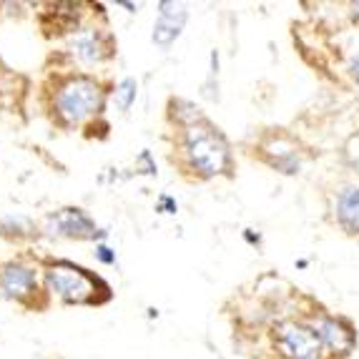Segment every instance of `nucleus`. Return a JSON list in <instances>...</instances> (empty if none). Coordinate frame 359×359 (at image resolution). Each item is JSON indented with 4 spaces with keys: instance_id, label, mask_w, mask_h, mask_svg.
<instances>
[{
    "instance_id": "obj_1",
    "label": "nucleus",
    "mask_w": 359,
    "mask_h": 359,
    "mask_svg": "<svg viewBox=\"0 0 359 359\" xmlns=\"http://www.w3.org/2000/svg\"><path fill=\"white\" fill-rule=\"evenodd\" d=\"M174 151V163L181 168V174L191 176L196 181L233 176V171H236L229 138L209 118L176 128Z\"/></svg>"
},
{
    "instance_id": "obj_2",
    "label": "nucleus",
    "mask_w": 359,
    "mask_h": 359,
    "mask_svg": "<svg viewBox=\"0 0 359 359\" xmlns=\"http://www.w3.org/2000/svg\"><path fill=\"white\" fill-rule=\"evenodd\" d=\"M108 90L96 76L88 73H71V76L55 78L50 90L48 111L53 121L63 128H78L98 118L106 108Z\"/></svg>"
},
{
    "instance_id": "obj_3",
    "label": "nucleus",
    "mask_w": 359,
    "mask_h": 359,
    "mask_svg": "<svg viewBox=\"0 0 359 359\" xmlns=\"http://www.w3.org/2000/svg\"><path fill=\"white\" fill-rule=\"evenodd\" d=\"M43 289L63 304L96 306L111 299V287L96 271L68 259H53L43 266Z\"/></svg>"
},
{
    "instance_id": "obj_4",
    "label": "nucleus",
    "mask_w": 359,
    "mask_h": 359,
    "mask_svg": "<svg viewBox=\"0 0 359 359\" xmlns=\"http://www.w3.org/2000/svg\"><path fill=\"white\" fill-rule=\"evenodd\" d=\"M271 339L282 359H324L327 354L322 339L309 322H297V319L279 322L271 330Z\"/></svg>"
},
{
    "instance_id": "obj_5",
    "label": "nucleus",
    "mask_w": 359,
    "mask_h": 359,
    "mask_svg": "<svg viewBox=\"0 0 359 359\" xmlns=\"http://www.w3.org/2000/svg\"><path fill=\"white\" fill-rule=\"evenodd\" d=\"M0 294L15 304L28 306L38 294H46L41 287V269L33 264L15 259V262L3 264L0 269Z\"/></svg>"
},
{
    "instance_id": "obj_6",
    "label": "nucleus",
    "mask_w": 359,
    "mask_h": 359,
    "mask_svg": "<svg viewBox=\"0 0 359 359\" xmlns=\"http://www.w3.org/2000/svg\"><path fill=\"white\" fill-rule=\"evenodd\" d=\"M43 231L58 239H76V241H96L106 239V231L96 226V222L78 206H66L43 219Z\"/></svg>"
},
{
    "instance_id": "obj_7",
    "label": "nucleus",
    "mask_w": 359,
    "mask_h": 359,
    "mask_svg": "<svg viewBox=\"0 0 359 359\" xmlns=\"http://www.w3.org/2000/svg\"><path fill=\"white\" fill-rule=\"evenodd\" d=\"M259 158L279 174L294 176L302 171V151L287 133L271 131L259 144Z\"/></svg>"
},
{
    "instance_id": "obj_8",
    "label": "nucleus",
    "mask_w": 359,
    "mask_h": 359,
    "mask_svg": "<svg viewBox=\"0 0 359 359\" xmlns=\"http://www.w3.org/2000/svg\"><path fill=\"white\" fill-rule=\"evenodd\" d=\"M68 53L78 63H83V66H98V63H103V60H108L116 53V43L111 38V33H106V30L83 28L71 38Z\"/></svg>"
},
{
    "instance_id": "obj_9",
    "label": "nucleus",
    "mask_w": 359,
    "mask_h": 359,
    "mask_svg": "<svg viewBox=\"0 0 359 359\" xmlns=\"http://www.w3.org/2000/svg\"><path fill=\"white\" fill-rule=\"evenodd\" d=\"M309 324L322 339L324 349H330L332 354H349L357 344V332L352 330V324L344 317L317 314L314 319H309Z\"/></svg>"
},
{
    "instance_id": "obj_10",
    "label": "nucleus",
    "mask_w": 359,
    "mask_h": 359,
    "mask_svg": "<svg viewBox=\"0 0 359 359\" xmlns=\"http://www.w3.org/2000/svg\"><path fill=\"white\" fill-rule=\"evenodd\" d=\"M189 20V13L184 6H176V3H158V18L154 23V33H151V41L158 46V48L168 50L179 41V36L184 33V25Z\"/></svg>"
},
{
    "instance_id": "obj_11",
    "label": "nucleus",
    "mask_w": 359,
    "mask_h": 359,
    "mask_svg": "<svg viewBox=\"0 0 359 359\" xmlns=\"http://www.w3.org/2000/svg\"><path fill=\"white\" fill-rule=\"evenodd\" d=\"M337 224L347 233H359V186H344L337 196Z\"/></svg>"
},
{
    "instance_id": "obj_12",
    "label": "nucleus",
    "mask_w": 359,
    "mask_h": 359,
    "mask_svg": "<svg viewBox=\"0 0 359 359\" xmlns=\"http://www.w3.org/2000/svg\"><path fill=\"white\" fill-rule=\"evenodd\" d=\"M201 118H206V116L201 114L198 106H194L191 101H186V98H171V101H168V121H171L176 128H184Z\"/></svg>"
},
{
    "instance_id": "obj_13",
    "label": "nucleus",
    "mask_w": 359,
    "mask_h": 359,
    "mask_svg": "<svg viewBox=\"0 0 359 359\" xmlns=\"http://www.w3.org/2000/svg\"><path fill=\"white\" fill-rule=\"evenodd\" d=\"M116 106H118L121 114H126L131 111V106L136 103V96H138V83L136 78H123L118 86H116Z\"/></svg>"
},
{
    "instance_id": "obj_14",
    "label": "nucleus",
    "mask_w": 359,
    "mask_h": 359,
    "mask_svg": "<svg viewBox=\"0 0 359 359\" xmlns=\"http://www.w3.org/2000/svg\"><path fill=\"white\" fill-rule=\"evenodd\" d=\"M96 259L106 266H114L116 264V252L114 249H108L106 244H96Z\"/></svg>"
},
{
    "instance_id": "obj_15",
    "label": "nucleus",
    "mask_w": 359,
    "mask_h": 359,
    "mask_svg": "<svg viewBox=\"0 0 359 359\" xmlns=\"http://www.w3.org/2000/svg\"><path fill=\"white\" fill-rule=\"evenodd\" d=\"M156 209L161 211V214H176V201L171 196H158V204H156Z\"/></svg>"
},
{
    "instance_id": "obj_16",
    "label": "nucleus",
    "mask_w": 359,
    "mask_h": 359,
    "mask_svg": "<svg viewBox=\"0 0 359 359\" xmlns=\"http://www.w3.org/2000/svg\"><path fill=\"white\" fill-rule=\"evenodd\" d=\"M349 76H352V81L359 86V55H354L352 63H349Z\"/></svg>"
},
{
    "instance_id": "obj_17",
    "label": "nucleus",
    "mask_w": 359,
    "mask_h": 359,
    "mask_svg": "<svg viewBox=\"0 0 359 359\" xmlns=\"http://www.w3.org/2000/svg\"><path fill=\"white\" fill-rule=\"evenodd\" d=\"M244 239L249 241V244H262V236H259V233H254L252 229H246V231H244Z\"/></svg>"
},
{
    "instance_id": "obj_18",
    "label": "nucleus",
    "mask_w": 359,
    "mask_h": 359,
    "mask_svg": "<svg viewBox=\"0 0 359 359\" xmlns=\"http://www.w3.org/2000/svg\"><path fill=\"white\" fill-rule=\"evenodd\" d=\"M297 269H306V259H299V262H297Z\"/></svg>"
},
{
    "instance_id": "obj_19",
    "label": "nucleus",
    "mask_w": 359,
    "mask_h": 359,
    "mask_svg": "<svg viewBox=\"0 0 359 359\" xmlns=\"http://www.w3.org/2000/svg\"><path fill=\"white\" fill-rule=\"evenodd\" d=\"M352 11H354V15L359 18V3H352Z\"/></svg>"
}]
</instances>
